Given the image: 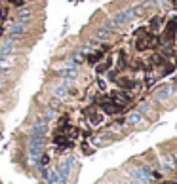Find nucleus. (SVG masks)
Instances as JSON below:
<instances>
[{
  "instance_id": "9",
  "label": "nucleus",
  "mask_w": 177,
  "mask_h": 184,
  "mask_svg": "<svg viewBox=\"0 0 177 184\" xmlns=\"http://www.w3.org/2000/svg\"><path fill=\"white\" fill-rule=\"evenodd\" d=\"M148 110H150L148 104H141V114H143V112H148Z\"/></svg>"
},
{
  "instance_id": "12",
  "label": "nucleus",
  "mask_w": 177,
  "mask_h": 184,
  "mask_svg": "<svg viewBox=\"0 0 177 184\" xmlns=\"http://www.w3.org/2000/svg\"><path fill=\"white\" fill-rule=\"evenodd\" d=\"M175 89H177V84H175Z\"/></svg>"
},
{
  "instance_id": "10",
  "label": "nucleus",
  "mask_w": 177,
  "mask_h": 184,
  "mask_svg": "<svg viewBox=\"0 0 177 184\" xmlns=\"http://www.w3.org/2000/svg\"><path fill=\"white\" fill-rule=\"evenodd\" d=\"M171 2H173V4H175V6H177V0H171Z\"/></svg>"
},
{
  "instance_id": "5",
  "label": "nucleus",
  "mask_w": 177,
  "mask_h": 184,
  "mask_svg": "<svg viewBox=\"0 0 177 184\" xmlns=\"http://www.w3.org/2000/svg\"><path fill=\"white\" fill-rule=\"evenodd\" d=\"M101 57H103V51H97L95 55H90V57H88V63H90V65H95Z\"/></svg>"
},
{
  "instance_id": "2",
  "label": "nucleus",
  "mask_w": 177,
  "mask_h": 184,
  "mask_svg": "<svg viewBox=\"0 0 177 184\" xmlns=\"http://www.w3.org/2000/svg\"><path fill=\"white\" fill-rule=\"evenodd\" d=\"M175 31H177L175 21H169V23H168V27H166V40H168V42H173V38H175Z\"/></svg>"
},
{
  "instance_id": "8",
  "label": "nucleus",
  "mask_w": 177,
  "mask_h": 184,
  "mask_svg": "<svg viewBox=\"0 0 177 184\" xmlns=\"http://www.w3.org/2000/svg\"><path fill=\"white\" fill-rule=\"evenodd\" d=\"M12 4H13V6H23L25 0H12Z\"/></svg>"
},
{
  "instance_id": "7",
  "label": "nucleus",
  "mask_w": 177,
  "mask_h": 184,
  "mask_svg": "<svg viewBox=\"0 0 177 184\" xmlns=\"http://www.w3.org/2000/svg\"><path fill=\"white\" fill-rule=\"evenodd\" d=\"M67 95V91H65V87H59L57 91H55V97H65Z\"/></svg>"
},
{
  "instance_id": "4",
  "label": "nucleus",
  "mask_w": 177,
  "mask_h": 184,
  "mask_svg": "<svg viewBox=\"0 0 177 184\" xmlns=\"http://www.w3.org/2000/svg\"><path fill=\"white\" fill-rule=\"evenodd\" d=\"M118 85H120L122 89H132L135 84H133L132 80H126V78H124V80H118Z\"/></svg>"
},
{
  "instance_id": "1",
  "label": "nucleus",
  "mask_w": 177,
  "mask_h": 184,
  "mask_svg": "<svg viewBox=\"0 0 177 184\" xmlns=\"http://www.w3.org/2000/svg\"><path fill=\"white\" fill-rule=\"evenodd\" d=\"M171 95H173V87L164 85V87H160V89H156V91H154V101L164 103V101H168Z\"/></svg>"
},
{
  "instance_id": "3",
  "label": "nucleus",
  "mask_w": 177,
  "mask_h": 184,
  "mask_svg": "<svg viewBox=\"0 0 177 184\" xmlns=\"http://www.w3.org/2000/svg\"><path fill=\"white\" fill-rule=\"evenodd\" d=\"M126 123H130V125H141L143 123V114L141 112H133L128 116V122Z\"/></svg>"
},
{
  "instance_id": "6",
  "label": "nucleus",
  "mask_w": 177,
  "mask_h": 184,
  "mask_svg": "<svg viewBox=\"0 0 177 184\" xmlns=\"http://www.w3.org/2000/svg\"><path fill=\"white\" fill-rule=\"evenodd\" d=\"M10 32L12 34H21V32H25V25H21V23H19V25H13Z\"/></svg>"
},
{
  "instance_id": "11",
  "label": "nucleus",
  "mask_w": 177,
  "mask_h": 184,
  "mask_svg": "<svg viewBox=\"0 0 177 184\" xmlns=\"http://www.w3.org/2000/svg\"><path fill=\"white\" fill-rule=\"evenodd\" d=\"M0 89H2V82H0Z\"/></svg>"
}]
</instances>
